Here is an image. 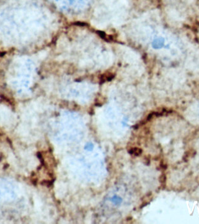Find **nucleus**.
I'll list each match as a JSON object with an SVG mask.
<instances>
[{
    "instance_id": "nucleus-1",
    "label": "nucleus",
    "mask_w": 199,
    "mask_h": 224,
    "mask_svg": "<svg viewBox=\"0 0 199 224\" xmlns=\"http://www.w3.org/2000/svg\"><path fill=\"white\" fill-rule=\"evenodd\" d=\"M195 154V151H194V150H190L189 151H186L185 153V155H184V156H183V159H186L185 161L188 160L189 158H190V157H192L193 156H194V155Z\"/></svg>"
},
{
    "instance_id": "nucleus-2",
    "label": "nucleus",
    "mask_w": 199,
    "mask_h": 224,
    "mask_svg": "<svg viewBox=\"0 0 199 224\" xmlns=\"http://www.w3.org/2000/svg\"><path fill=\"white\" fill-rule=\"evenodd\" d=\"M130 153L133 154L135 156H139L142 153V150L141 148H133L131 149V150L130 151Z\"/></svg>"
},
{
    "instance_id": "nucleus-3",
    "label": "nucleus",
    "mask_w": 199,
    "mask_h": 224,
    "mask_svg": "<svg viewBox=\"0 0 199 224\" xmlns=\"http://www.w3.org/2000/svg\"><path fill=\"white\" fill-rule=\"evenodd\" d=\"M166 176L165 174H162L159 177V181L161 183H164L166 182Z\"/></svg>"
}]
</instances>
